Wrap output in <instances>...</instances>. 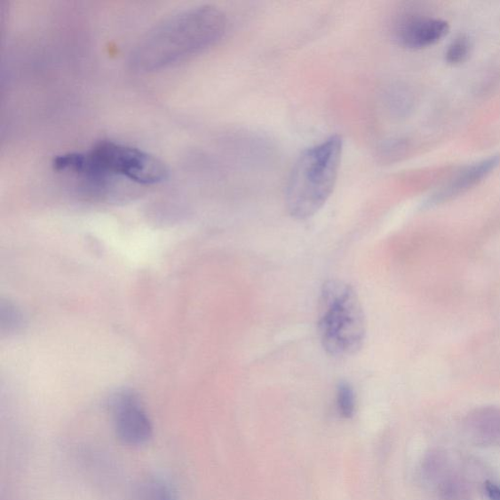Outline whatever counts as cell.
Masks as SVG:
<instances>
[{"label": "cell", "instance_id": "cell-11", "mask_svg": "<svg viewBox=\"0 0 500 500\" xmlns=\"http://www.w3.org/2000/svg\"><path fill=\"white\" fill-rule=\"evenodd\" d=\"M2 329L7 332H15L23 327L24 320L20 312L12 304H2Z\"/></svg>", "mask_w": 500, "mask_h": 500}, {"label": "cell", "instance_id": "cell-9", "mask_svg": "<svg viewBox=\"0 0 500 500\" xmlns=\"http://www.w3.org/2000/svg\"><path fill=\"white\" fill-rule=\"evenodd\" d=\"M357 400L354 388L347 381H341L337 388V408L339 415L351 418L356 411Z\"/></svg>", "mask_w": 500, "mask_h": 500}, {"label": "cell", "instance_id": "cell-3", "mask_svg": "<svg viewBox=\"0 0 500 500\" xmlns=\"http://www.w3.org/2000/svg\"><path fill=\"white\" fill-rule=\"evenodd\" d=\"M342 150V139L335 135L299 156L286 192L287 208L293 218H311L329 201L337 181Z\"/></svg>", "mask_w": 500, "mask_h": 500}, {"label": "cell", "instance_id": "cell-5", "mask_svg": "<svg viewBox=\"0 0 500 500\" xmlns=\"http://www.w3.org/2000/svg\"><path fill=\"white\" fill-rule=\"evenodd\" d=\"M115 430L117 438L127 446L139 447L153 437V425L139 396L123 390L111 401Z\"/></svg>", "mask_w": 500, "mask_h": 500}, {"label": "cell", "instance_id": "cell-2", "mask_svg": "<svg viewBox=\"0 0 500 500\" xmlns=\"http://www.w3.org/2000/svg\"><path fill=\"white\" fill-rule=\"evenodd\" d=\"M58 172H71L90 182L92 189H106L114 178L139 185H155L169 176L168 168L155 156L142 150L113 141L96 144L87 153H68L53 161Z\"/></svg>", "mask_w": 500, "mask_h": 500}, {"label": "cell", "instance_id": "cell-8", "mask_svg": "<svg viewBox=\"0 0 500 500\" xmlns=\"http://www.w3.org/2000/svg\"><path fill=\"white\" fill-rule=\"evenodd\" d=\"M135 500H179V497L168 480L153 476L141 484Z\"/></svg>", "mask_w": 500, "mask_h": 500}, {"label": "cell", "instance_id": "cell-6", "mask_svg": "<svg viewBox=\"0 0 500 500\" xmlns=\"http://www.w3.org/2000/svg\"><path fill=\"white\" fill-rule=\"evenodd\" d=\"M500 156L492 155L466 166L426 201L425 207L433 208L472 190L488 178L499 165Z\"/></svg>", "mask_w": 500, "mask_h": 500}, {"label": "cell", "instance_id": "cell-1", "mask_svg": "<svg viewBox=\"0 0 500 500\" xmlns=\"http://www.w3.org/2000/svg\"><path fill=\"white\" fill-rule=\"evenodd\" d=\"M227 24L226 15L217 7L185 10L164 20L141 39L131 65L139 73L163 70L217 44L226 33Z\"/></svg>", "mask_w": 500, "mask_h": 500}, {"label": "cell", "instance_id": "cell-7", "mask_svg": "<svg viewBox=\"0 0 500 500\" xmlns=\"http://www.w3.org/2000/svg\"><path fill=\"white\" fill-rule=\"evenodd\" d=\"M448 32V24L444 20L411 16L400 22L396 28L398 43L409 49H421L437 44Z\"/></svg>", "mask_w": 500, "mask_h": 500}, {"label": "cell", "instance_id": "cell-10", "mask_svg": "<svg viewBox=\"0 0 500 500\" xmlns=\"http://www.w3.org/2000/svg\"><path fill=\"white\" fill-rule=\"evenodd\" d=\"M472 44L469 37L464 35L456 36L448 45L446 52V60L452 65L465 62L472 53Z\"/></svg>", "mask_w": 500, "mask_h": 500}, {"label": "cell", "instance_id": "cell-4", "mask_svg": "<svg viewBox=\"0 0 500 500\" xmlns=\"http://www.w3.org/2000/svg\"><path fill=\"white\" fill-rule=\"evenodd\" d=\"M317 327L321 345L331 357L354 356L364 347L365 311L356 290L350 283L335 279L322 284Z\"/></svg>", "mask_w": 500, "mask_h": 500}]
</instances>
